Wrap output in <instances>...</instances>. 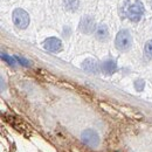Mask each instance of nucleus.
Listing matches in <instances>:
<instances>
[{
    "mask_svg": "<svg viewBox=\"0 0 152 152\" xmlns=\"http://www.w3.org/2000/svg\"><path fill=\"white\" fill-rule=\"evenodd\" d=\"M82 68L83 70L88 72V73H91V74H97L99 72V66L97 63V61H95L94 58H87L82 62Z\"/></svg>",
    "mask_w": 152,
    "mask_h": 152,
    "instance_id": "nucleus-7",
    "label": "nucleus"
},
{
    "mask_svg": "<svg viewBox=\"0 0 152 152\" xmlns=\"http://www.w3.org/2000/svg\"><path fill=\"white\" fill-rule=\"evenodd\" d=\"M134 87H136V89H137L138 91H142L143 88H144V81H143V80H138V81H136Z\"/></svg>",
    "mask_w": 152,
    "mask_h": 152,
    "instance_id": "nucleus-12",
    "label": "nucleus"
},
{
    "mask_svg": "<svg viewBox=\"0 0 152 152\" xmlns=\"http://www.w3.org/2000/svg\"><path fill=\"white\" fill-rule=\"evenodd\" d=\"M81 139L86 145H88L90 148H97L99 144V137H98L97 132L94 130H90V129L84 130L81 133Z\"/></svg>",
    "mask_w": 152,
    "mask_h": 152,
    "instance_id": "nucleus-4",
    "label": "nucleus"
},
{
    "mask_svg": "<svg viewBox=\"0 0 152 152\" xmlns=\"http://www.w3.org/2000/svg\"><path fill=\"white\" fill-rule=\"evenodd\" d=\"M95 29V22L93 18L90 17H84L82 18L81 22H80V31L84 34H89V33H93Z\"/></svg>",
    "mask_w": 152,
    "mask_h": 152,
    "instance_id": "nucleus-6",
    "label": "nucleus"
},
{
    "mask_svg": "<svg viewBox=\"0 0 152 152\" xmlns=\"http://www.w3.org/2000/svg\"><path fill=\"white\" fill-rule=\"evenodd\" d=\"M13 22L18 28L25 29L29 23V17H28L27 12L21 8H17L13 12Z\"/></svg>",
    "mask_w": 152,
    "mask_h": 152,
    "instance_id": "nucleus-3",
    "label": "nucleus"
},
{
    "mask_svg": "<svg viewBox=\"0 0 152 152\" xmlns=\"http://www.w3.org/2000/svg\"><path fill=\"white\" fill-rule=\"evenodd\" d=\"M96 38L98 39L99 41H105L107 39L109 38V29L105 25H99L95 31Z\"/></svg>",
    "mask_w": 152,
    "mask_h": 152,
    "instance_id": "nucleus-9",
    "label": "nucleus"
},
{
    "mask_svg": "<svg viewBox=\"0 0 152 152\" xmlns=\"http://www.w3.org/2000/svg\"><path fill=\"white\" fill-rule=\"evenodd\" d=\"M131 43H132V39H131L129 31L122 29L121 32H118V34L116 35V40H115V45L117 49L125 52L131 47Z\"/></svg>",
    "mask_w": 152,
    "mask_h": 152,
    "instance_id": "nucleus-2",
    "label": "nucleus"
},
{
    "mask_svg": "<svg viewBox=\"0 0 152 152\" xmlns=\"http://www.w3.org/2000/svg\"><path fill=\"white\" fill-rule=\"evenodd\" d=\"M101 70L104 74H107V75H111V74H114L115 72L117 70V64H116V62H115L114 60L108 58V60H105V61L102 62Z\"/></svg>",
    "mask_w": 152,
    "mask_h": 152,
    "instance_id": "nucleus-8",
    "label": "nucleus"
},
{
    "mask_svg": "<svg viewBox=\"0 0 152 152\" xmlns=\"http://www.w3.org/2000/svg\"><path fill=\"white\" fill-rule=\"evenodd\" d=\"M144 50H145V55L149 57L150 60H152V40H150V41L146 42Z\"/></svg>",
    "mask_w": 152,
    "mask_h": 152,
    "instance_id": "nucleus-10",
    "label": "nucleus"
},
{
    "mask_svg": "<svg viewBox=\"0 0 152 152\" xmlns=\"http://www.w3.org/2000/svg\"><path fill=\"white\" fill-rule=\"evenodd\" d=\"M14 58H15L19 63H21L22 66H26V67H28V66H29V62H28L26 58H22V57H20V56H14Z\"/></svg>",
    "mask_w": 152,
    "mask_h": 152,
    "instance_id": "nucleus-13",
    "label": "nucleus"
},
{
    "mask_svg": "<svg viewBox=\"0 0 152 152\" xmlns=\"http://www.w3.org/2000/svg\"><path fill=\"white\" fill-rule=\"evenodd\" d=\"M125 13H126V17L129 19L133 21V22H138L140 18L143 17V13H144V7L142 5L140 1L136 0L131 4H129L125 8Z\"/></svg>",
    "mask_w": 152,
    "mask_h": 152,
    "instance_id": "nucleus-1",
    "label": "nucleus"
},
{
    "mask_svg": "<svg viewBox=\"0 0 152 152\" xmlns=\"http://www.w3.org/2000/svg\"><path fill=\"white\" fill-rule=\"evenodd\" d=\"M43 47L46 50L52 52V53H58L62 50V42L57 38H48L45 40Z\"/></svg>",
    "mask_w": 152,
    "mask_h": 152,
    "instance_id": "nucleus-5",
    "label": "nucleus"
},
{
    "mask_svg": "<svg viewBox=\"0 0 152 152\" xmlns=\"http://www.w3.org/2000/svg\"><path fill=\"white\" fill-rule=\"evenodd\" d=\"M1 57L8 63V64H11V66H14V63H15V58H12V57H10L8 55H6L5 53H1Z\"/></svg>",
    "mask_w": 152,
    "mask_h": 152,
    "instance_id": "nucleus-11",
    "label": "nucleus"
}]
</instances>
